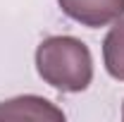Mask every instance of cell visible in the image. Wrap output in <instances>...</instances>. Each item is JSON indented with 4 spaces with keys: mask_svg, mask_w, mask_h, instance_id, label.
<instances>
[{
    "mask_svg": "<svg viewBox=\"0 0 124 122\" xmlns=\"http://www.w3.org/2000/svg\"><path fill=\"white\" fill-rule=\"evenodd\" d=\"M5 120H38V122H62L64 113L43 96H17L0 103V122Z\"/></svg>",
    "mask_w": 124,
    "mask_h": 122,
    "instance_id": "obj_3",
    "label": "cell"
},
{
    "mask_svg": "<svg viewBox=\"0 0 124 122\" xmlns=\"http://www.w3.org/2000/svg\"><path fill=\"white\" fill-rule=\"evenodd\" d=\"M122 120H124V105H122Z\"/></svg>",
    "mask_w": 124,
    "mask_h": 122,
    "instance_id": "obj_5",
    "label": "cell"
},
{
    "mask_svg": "<svg viewBox=\"0 0 124 122\" xmlns=\"http://www.w3.org/2000/svg\"><path fill=\"white\" fill-rule=\"evenodd\" d=\"M36 70L48 86L79 93L93 81V55L81 38L48 36L36 48Z\"/></svg>",
    "mask_w": 124,
    "mask_h": 122,
    "instance_id": "obj_1",
    "label": "cell"
},
{
    "mask_svg": "<svg viewBox=\"0 0 124 122\" xmlns=\"http://www.w3.org/2000/svg\"><path fill=\"white\" fill-rule=\"evenodd\" d=\"M60 10L81 26L100 29L124 17V0H57Z\"/></svg>",
    "mask_w": 124,
    "mask_h": 122,
    "instance_id": "obj_2",
    "label": "cell"
},
{
    "mask_svg": "<svg viewBox=\"0 0 124 122\" xmlns=\"http://www.w3.org/2000/svg\"><path fill=\"white\" fill-rule=\"evenodd\" d=\"M103 62L112 79L124 81V19H117L103 41Z\"/></svg>",
    "mask_w": 124,
    "mask_h": 122,
    "instance_id": "obj_4",
    "label": "cell"
}]
</instances>
